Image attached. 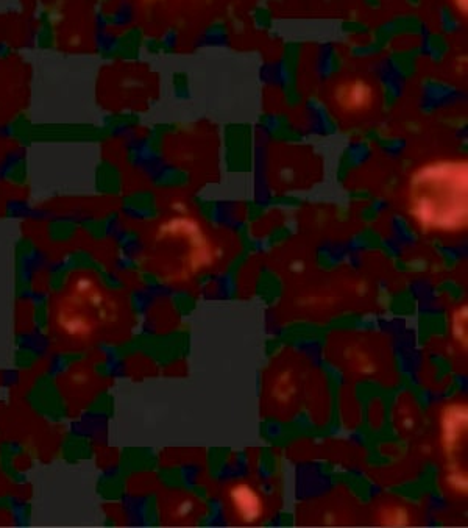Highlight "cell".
Here are the masks:
<instances>
[{"label": "cell", "instance_id": "cell-1", "mask_svg": "<svg viewBox=\"0 0 468 528\" xmlns=\"http://www.w3.org/2000/svg\"><path fill=\"white\" fill-rule=\"evenodd\" d=\"M411 211L423 229L454 232L467 224V163L442 161L412 177Z\"/></svg>", "mask_w": 468, "mask_h": 528}, {"label": "cell", "instance_id": "cell-2", "mask_svg": "<svg viewBox=\"0 0 468 528\" xmlns=\"http://www.w3.org/2000/svg\"><path fill=\"white\" fill-rule=\"evenodd\" d=\"M373 97H375V93H373L372 86L362 82V80L345 83V85L339 86V90H336L337 102L345 111H350V113L369 110L373 105Z\"/></svg>", "mask_w": 468, "mask_h": 528}, {"label": "cell", "instance_id": "cell-3", "mask_svg": "<svg viewBox=\"0 0 468 528\" xmlns=\"http://www.w3.org/2000/svg\"><path fill=\"white\" fill-rule=\"evenodd\" d=\"M234 508L245 522H255L261 516V500L249 486H236L231 493Z\"/></svg>", "mask_w": 468, "mask_h": 528}]
</instances>
